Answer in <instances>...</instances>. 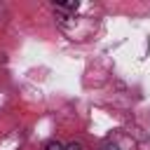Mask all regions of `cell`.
<instances>
[{
	"label": "cell",
	"instance_id": "cell-3",
	"mask_svg": "<svg viewBox=\"0 0 150 150\" xmlns=\"http://www.w3.org/2000/svg\"><path fill=\"white\" fill-rule=\"evenodd\" d=\"M101 150H120V148H117V145H115V143H105V145H103V148H101Z\"/></svg>",
	"mask_w": 150,
	"mask_h": 150
},
{
	"label": "cell",
	"instance_id": "cell-1",
	"mask_svg": "<svg viewBox=\"0 0 150 150\" xmlns=\"http://www.w3.org/2000/svg\"><path fill=\"white\" fill-rule=\"evenodd\" d=\"M45 150H63V145L59 143V141H52V143H47V148Z\"/></svg>",
	"mask_w": 150,
	"mask_h": 150
},
{
	"label": "cell",
	"instance_id": "cell-2",
	"mask_svg": "<svg viewBox=\"0 0 150 150\" xmlns=\"http://www.w3.org/2000/svg\"><path fill=\"white\" fill-rule=\"evenodd\" d=\"M63 150H82V143H77V141H73V143H68V145H63Z\"/></svg>",
	"mask_w": 150,
	"mask_h": 150
}]
</instances>
